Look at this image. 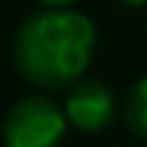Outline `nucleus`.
Here are the masks:
<instances>
[{
  "label": "nucleus",
  "mask_w": 147,
  "mask_h": 147,
  "mask_svg": "<svg viewBox=\"0 0 147 147\" xmlns=\"http://www.w3.org/2000/svg\"><path fill=\"white\" fill-rule=\"evenodd\" d=\"M120 3H126V6H132V9H138V6H147V0H120Z\"/></svg>",
  "instance_id": "nucleus-6"
},
{
  "label": "nucleus",
  "mask_w": 147,
  "mask_h": 147,
  "mask_svg": "<svg viewBox=\"0 0 147 147\" xmlns=\"http://www.w3.org/2000/svg\"><path fill=\"white\" fill-rule=\"evenodd\" d=\"M63 114L81 132H102L117 117V99L105 81L84 78V81H75V87L69 90L63 102Z\"/></svg>",
  "instance_id": "nucleus-3"
},
{
  "label": "nucleus",
  "mask_w": 147,
  "mask_h": 147,
  "mask_svg": "<svg viewBox=\"0 0 147 147\" xmlns=\"http://www.w3.org/2000/svg\"><path fill=\"white\" fill-rule=\"evenodd\" d=\"M36 3H42L45 9H66V6L78 3V0H36Z\"/></svg>",
  "instance_id": "nucleus-5"
},
{
  "label": "nucleus",
  "mask_w": 147,
  "mask_h": 147,
  "mask_svg": "<svg viewBox=\"0 0 147 147\" xmlns=\"http://www.w3.org/2000/svg\"><path fill=\"white\" fill-rule=\"evenodd\" d=\"M63 108L48 96H24L3 120V147H60L66 135Z\"/></svg>",
  "instance_id": "nucleus-2"
},
{
  "label": "nucleus",
  "mask_w": 147,
  "mask_h": 147,
  "mask_svg": "<svg viewBox=\"0 0 147 147\" xmlns=\"http://www.w3.org/2000/svg\"><path fill=\"white\" fill-rule=\"evenodd\" d=\"M126 123L141 141H147V72L129 87L126 96Z\"/></svg>",
  "instance_id": "nucleus-4"
},
{
  "label": "nucleus",
  "mask_w": 147,
  "mask_h": 147,
  "mask_svg": "<svg viewBox=\"0 0 147 147\" xmlns=\"http://www.w3.org/2000/svg\"><path fill=\"white\" fill-rule=\"evenodd\" d=\"M96 51V27L75 9H39L15 30V66L42 90L72 87Z\"/></svg>",
  "instance_id": "nucleus-1"
}]
</instances>
